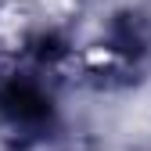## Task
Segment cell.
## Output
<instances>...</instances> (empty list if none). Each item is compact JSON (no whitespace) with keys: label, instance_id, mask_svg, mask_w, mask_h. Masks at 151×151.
Returning a JSON list of instances; mask_svg holds the SVG:
<instances>
[{"label":"cell","instance_id":"obj_1","mask_svg":"<svg viewBox=\"0 0 151 151\" xmlns=\"http://www.w3.org/2000/svg\"><path fill=\"white\" fill-rule=\"evenodd\" d=\"M83 61H86L90 68H115V65H122V54H119L115 47H90V50L83 54Z\"/></svg>","mask_w":151,"mask_h":151}]
</instances>
